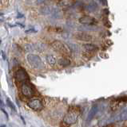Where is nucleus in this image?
<instances>
[{
  "instance_id": "1",
  "label": "nucleus",
  "mask_w": 127,
  "mask_h": 127,
  "mask_svg": "<svg viewBox=\"0 0 127 127\" xmlns=\"http://www.w3.org/2000/svg\"><path fill=\"white\" fill-rule=\"evenodd\" d=\"M79 116V110L76 107H72L69 110L67 114L64 116L63 118V122L67 125H72L74 124L78 121V118Z\"/></svg>"
},
{
  "instance_id": "2",
  "label": "nucleus",
  "mask_w": 127,
  "mask_h": 127,
  "mask_svg": "<svg viewBox=\"0 0 127 127\" xmlns=\"http://www.w3.org/2000/svg\"><path fill=\"white\" fill-rule=\"evenodd\" d=\"M26 61L31 67L36 69H40L44 65L40 57L35 54H28L26 56Z\"/></svg>"
},
{
  "instance_id": "3",
  "label": "nucleus",
  "mask_w": 127,
  "mask_h": 127,
  "mask_svg": "<svg viewBox=\"0 0 127 127\" xmlns=\"http://www.w3.org/2000/svg\"><path fill=\"white\" fill-rule=\"evenodd\" d=\"M51 46L55 51L62 55H70L71 53L68 45H65L64 43H62L60 41H54L51 44Z\"/></svg>"
},
{
  "instance_id": "4",
  "label": "nucleus",
  "mask_w": 127,
  "mask_h": 127,
  "mask_svg": "<svg viewBox=\"0 0 127 127\" xmlns=\"http://www.w3.org/2000/svg\"><path fill=\"white\" fill-rule=\"evenodd\" d=\"M21 90H22V95H24V96L27 97V98L33 97L34 95V94H35L34 87L30 83V81L23 83L22 84V87H21Z\"/></svg>"
},
{
  "instance_id": "5",
  "label": "nucleus",
  "mask_w": 127,
  "mask_h": 127,
  "mask_svg": "<svg viewBox=\"0 0 127 127\" xmlns=\"http://www.w3.org/2000/svg\"><path fill=\"white\" fill-rule=\"evenodd\" d=\"M14 78L16 79L17 83H21V84L30 80L29 75L27 74L24 68H18L14 74Z\"/></svg>"
},
{
  "instance_id": "6",
  "label": "nucleus",
  "mask_w": 127,
  "mask_h": 127,
  "mask_svg": "<svg viewBox=\"0 0 127 127\" xmlns=\"http://www.w3.org/2000/svg\"><path fill=\"white\" fill-rule=\"evenodd\" d=\"M27 105L30 109L34 110H41L43 108V103L41 98H32L28 102Z\"/></svg>"
},
{
  "instance_id": "7",
  "label": "nucleus",
  "mask_w": 127,
  "mask_h": 127,
  "mask_svg": "<svg viewBox=\"0 0 127 127\" xmlns=\"http://www.w3.org/2000/svg\"><path fill=\"white\" fill-rule=\"evenodd\" d=\"M79 22L82 24V25H86V26H94L97 23L96 20L88 15H84L81 17L79 18Z\"/></svg>"
},
{
  "instance_id": "8",
  "label": "nucleus",
  "mask_w": 127,
  "mask_h": 127,
  "mask_svg": "<svg viewBox=\"0 0 127 127\" xmlns=\"http://www.w3.org/2000/svg\"><path fill=\"white\" fill-rule=\"evenodd\" d=\"M74 38L82 41H92V36L84 32H78L74 34Z\"/></svg>"
},
{
  "instance_id": "9",
  "label": "nucleus",
  "mask_w": 127,
  "mask_h": 127,
  "mask_svg": "<svg viewBox=\"0 0 127 127\" xmlns=\"http://www.w3.org/2000/svg\"><path fill=\"white\" fill-rule=\"evenodd\" d=\"M127 120V109L124 110L121 112L120 114H118V115L115 116H112L110 119V122H116V121H126Z\"/></svg>"
},
{
  "instance_id": "10",
  "label": "nucleus",
  "mask_w": 127,
  "mask_h": 127,
  "mask_svg": "<svg viewBox=\"0 0 127 127\" xmlns=\"http://www.w3.org/2000/svg\"><path fill=\"white\" fill-rule=\"evenodd\" d=\"M98 9V5L97 4V2L92 0L90 1L87 5L86 6V10L90 12V13H93V12H95Z\"/></svg>"
},
{
  "instance_id": "11",
  "label": "nucleus",
  "mask_w": 127,
  "mask_h": 127,
  "mask_svg": "<svg viewBox=\"0 0 127 127\" xmlns=\"http://www.w3.org/2000/svg\"><path fill=\"white\" fill-rule=\"evenodd\" d=\"M83 49H85L86 52L94 53L98 49V48L97 45H94V44H84V45H83Z\"/></svg>"
},
{
  "instance_id": "12",
  "label": "nucleus",
  "mask_w": 127,
  "mask_h": 127,
  "mask_svg": "<svg viewBox=\"0 0 127 127\" xmlns=\"http://www.w3.org/2000/svg\"><path fill=\"white\" fill-rule=\"evenodd\" d=\"M74 4V0H60L58 2V6L62 8H68Z\"/></svg>"
},
{
  "instance_id": "13",
  "label": "nucleus",
  "mask_w": 127,
  "mask_h": 127,
  "mask_svg": "<svg viewBox=\"0 0 127 127\" xmlns=\"http://www.w3.org/2000/svg\"><path fill=\"white\" fill-rule=\"evenodd\" d=\"M54 10V8L46 6H42L40 8L39 10V14H42V15H49V14H52V12Z\"/></svg>"
},
{
  "instance_id": "14",
  "label": "nucleus",
  "mask_w": 127,
  "mask_h": 127,
  "mask_svg": "<svg viewBox=\"0 0 127 127\" xmlns=\"http://www.w3.org/2000/svg\"><path fill=\"white\" fill-rule=\"evenodd\" d=\"M98 111V105H94L92 108H91L90 111L89 112L88 116H87V121H91L94 118V117L96 115V114Z\"/></svg>"
},
{
  "instance_id": "15",
  "label": "nucleus",
  "mask_w": 127,
  "mask_h": 127,
  "mask_svg": "<svg viewBox=\"0 0 127 127\" xmlns=\"http://www.w3.org/2000/svg\"><path fill=\"white\" fill-rule=\"evenodd\" d=\"M58 64L62 67H66V66H69L70 64V61L68 58H66V57H62L60 58L58 61Z\"/></svg>"
},
{
  "instance_id": "16",
  "label": "nucleus",
  "mask_w": 127,
  "mask_h": 127,
  "mask_svg": "<svg viewBox=\"0 0 127 127\" xmlns=\"http://www.w3.org/2000/svg\"><path fill=\"white\" fill-rule=\"evenodd\" d=\"M46 61L48 62L50 65L53 66L56 64V58H55L53 55H47L46 56Z\"/></svg>"
},
{
  "instance_id": "17",
  "label": "nucleus",
  "mask_w": 127,
  "mask_h": 127,
  "mask_svg": "<svg viewBox=\"0 0 127 127\" xmlns=\"http://www.w3.org/2000/svg\"><path fill=\"white\" fill-rule=\"evenodd\" d=\"M68 47L71 52H74V53H77V52H78V50H79V48L76 44H69Z\"/></svg>"
},
{
  "instance_id": "18",
  "label": "nucleus",
  "mask_w": 127,
  "mask_h": 127,
  "mask_svg": "<svg viewBox=\"0 0 127 127\" xmlns=\"http://www.w3.org/2000/svg\"><path fill=\"white\" fill-rule=\"evenodd\" d=\"M6 103H7V106H8L11 110L16 112V111H17L16 107H15L14 104V103H13L12 102H11V100H10V98H6Z\"/></svg>"
},
{
  "instance_id": "19",
  "label": "nucleus",
  "mask_w": 127,
  "mask_h": 127,
  "mask_svg": "<svg viewBox=\"0 0 127 127\" xmlns=\"http://www.w3.org/2000/svg\"><path fill=\"white\" fill-rule=\"evenodd\" d=\"M99 2H100V3L102 4V5L106 6H107V0H98Z\"/></svg>"
},
{
  "instance_id": "20",
  "label": "nucleus",
  "mask_w": 127,
  "mask_h": 127,
  "mask_svg": "<svg viewBox=\"0 0 127 127\" xmlns=\"http://www.w3.org/2000/svg\"><path fill=\"white\" fill-rule=\"evenodd\" d=\"M46 1V0H37L36 3L38 4V5H40V4H42L43 2H45Z\"/></svg>"
},
{
  "instance_id": "21",
  "label": "nucleus",
  "mask_w": 127,
  "mask_h": 127,
  "mask_svg": "<svg viewBox=\"0 0 127 127\" xmlns=\"http://www.w3.org/2000/svg\"><path fill=\"white\" fill-rule=\"evenodd\" d=\"M0 110H1L2 111V112L4 113V114L6 115V118H8V114H7L6 111V110H5L4 109H3V108H0Z\"/></svg>"
},
{
  "instance_id": "22",
  "label": "nucleus",
  "mask_w": 127,
  "mask_h": 127,
  "mask_svg": "<svg viewBox=\"0 0 127 127\" xmlns=\"http://www.w3.org/2000/svg\"><path fill=\"white\" fill-rule=\"evenodd\" d=\"M32 32H35L34 30H26V33H32Z\"/></svg>"
},
{
  "instance_id": "23",
  "label": "nucleus",
  "mask_w": 127,
  "mask_h": 127,
  "mask_svg": "<svg viewBox=\"0 0 127 127\" xmlns=\"http://www.w3.org/2000/svg\"><path fill=\"white\" fill-rule=\"evenodd\" d=\"M20 118H21V119H22V120L23 123H24V124H25V123H26V122H25V120H24V118H22V116H20Z\"/></svg>"
},
{
  "instance_id": "24",
  "label": "nucleus",
  "mask_w": 127,
  "mask_h": 127,
  "mask_svg": "<svg viewBox=\"0 0 127 127\" xmlns=\"http://www.w3.org/2000/svg\"><path fill=\"white\" fill-rule=\"evenodd\" d=\"M2 57H3V59H6V57H5V55H4V53H3V52H2Z\"/></svg>"
},
{
  "instance_id": "25",
  "label": "nucleus",
  "mask_w": 127,
  "mask_h": 127,
  "mask_svg": "<svg viewBox=\"0 0 127 127\" xmlns=\"http://www.w3.org/2000/svg\"><path fill=\"white\" fill-rule=\"evenodd\" d=\"M0 105H2V106H4V104H3L2 101H1V99H0Z\"/></svg>"
},
{
  "instance_id": "26",
  "label": "nucleus",
  "mask_w": 127,
  "mask_h": 127,
  "mask_svg": "<svg viewBox=\"0 0 127 127\" xmlns=\"http://www.w3.org/2000/svg\"><path fill=\"white\" fill-rule=\"evenodd\" d=\"M0 127H6V125H2Z\"/></svg>"
},
{
  "instance_id": "27",
  "label": "nucleus",
  "mask_w": 127,
  "mask_h": 127,
  "mask_svg": "<svg viewBox=\"0 0 127 127\" xmlns=\"http://www.w3.org/2000/svg\"><path fill=\"white\" fill-rule=\"evenodd\" d=\"M1 15H3V14L2 13H0V16H1Z\"/></svg>"
},
{
  "instance_id": "28",
  "label": "nucleus",
  "mask_w": 127,
  "mask_h": 127,
  "mask_svg": "<svg viewBox=\"0 0 127 127\" xmlns=\"http://www.w3.org/2000/svg\"><path fill=\"white\" fill-rule=\"evenodd\" d=\"M0 44H1V41H0Z\"/></svg>"
}]
</instances>
